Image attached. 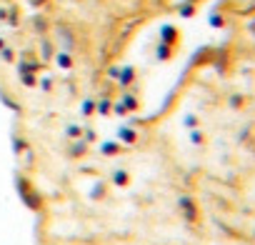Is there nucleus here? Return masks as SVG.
<instances>
[{
    "label": "nucleus",
    "instance_id": "1",
    "mask_svg": "<svg viewBox=\"0 0 255 245\" xmlns=\"http://www.w3.org/2000/svg\"><path fill=\"white\" fill-rule=\"evenodd\" d=\"M15 188H18L20 200L25 203V208H30V210H40V208H43V198H40V193L33 188V183H30L28 178L18 175V178H15Z\"/></svg>",
    "mask_w": 255,
    "mask_h": 245
},
{
    "label": "nucleus",
    "instance_id": "2",
    "mask_svg": "<svg viewBox=\"0 0 255 245\" xmlns=\"http://www.w3.org/2000/svg\"><path fill=\"white\" fill-rule=\"evenodd\" d=\"M178 210H180V215L185 218V223H198V220H200L198 203H195L190 195H180V198H178Z\"/></svg>",
    "mask_w": 255,
    "mask_h": 245
},
{
    "label": "nucleus",
    "instance_id": "3",
    "mask_svg": "<svg viewBox=\"0 0 255 245\" xmlns=\"http://www.w3.org/2000/svg\"><path fill=\"white\" fill-rule=\"evenodd\" d=\"M158 43H165V45H178L180 43V30L175 28V25H170V23H165L163 28H160V33H158Z\"/></svg>",
    "mask_w": 255,
    "mask_h": 245
},
{
    "label": "nucleus",
    "instance_id": "4",
    "mask_svg": "<svg viewBox=\"0 0 255 245\" xmlns=\"http://www.w3.org/2000/svg\"><path fill=\"white\" fill-rule=\"evenodd\" d=\"M135 78H138V75H135V68H133V65H125V68H120V73H118L115 80H118L120 88H130V85L135 83Z\"/></svg>",
    "mask_w": 255,
    "mask_h": 245
},
{
    "label": "nucleus",
    "instance_id": "5",
    "mask_svg": "<svg viewBox=\"0 0 255 245\" xmlns=\"http://www.w3.org/2000/svg\"><path fill=\"white\" fill-rule=\"evenodd\" d=\"M15 68H18V75H20V73H35V75H38L40 68H43V63H40V60H30L28 53H25V58H20Z\"/></svg>",
    "mask_w": 255,
    "mask_h": 245
},
{
    "label": "nucleus",
    "instance_id": "6",
    "mask_svg": "<svg viewBox=\"0 0 255 245\" xmlns=\"http://www.w3.org/2000/svg\"><path fill=\"white\" fill-rule=\"evenodd\" d=\"M118 143H125V145H133V143H138V130H133L130 125H123V128H118Z\"/></svg>",
    "mask_w": 255,
    "mask_h": 245
},
{
    "label": "nucleus",
    "instance_id": "7",
    "mask_svg": "<svg viewBox=\"0 0 255 245\" xmlns=\"http://www.w3.org/2000/svg\"><path fill=\"white\" fill-rule=\"evenodd\" d=\"M120 153H123V145H120L118 140H105V143H100V155L113 158V155H120Z\"/></svg>",
    "mask_w": 255,
    "mask_h": 245
},
{
    "label": "nucleus",
    "instance_id": "8",
    "mask_svg": "<svg viewBox=\"0 0 255 245\" xmlns=\"http://www.w3.org/2000/svg\"><path fill=\"white\" fill-rule=\"evenodd\" d=\"M53 58H55V63H58L60 70H70V68H73V55H70L68 50H58Z\"/></svg>",
    "mask_w": 255,
    "mask_h": 245
},
{
    "label": "nucleus",
    "instance_id": "9",
    "mask_svg": "<svg viewBox=\"0 0 255 245\" xmlns=\"http://www.w3.org/2000/svg\"><path fill=\"white\" fill-rule=\"evenodd\" d=\"M173 50H175L173 45H165V43H158V45H155V58H158L160 63H168V60L173 58Z\"/></svg>",
    "mask_w": 255,
    "mask_h": 245
},
{
    "label": "nucleus",
    "instance_id": "10",
    "mask_svg": "<svg viewBox=\"0 0 255 245\" xmlns=\"http://www.w3.org/2000/svg\"><path fill=\"white\" fill-rule=\"evenodd\" d=\"M88 153V143L80 138V140H73V145H70V150H68V155L70 158H83Z\"/></svg>",
    "mask_w": 255,
    "mask_h": 245
},
{
    "label": "nucleus",
    "instance_id": "11",
    "mask_svg": "<svg viewBox=\"0 0 255 245\" xmlns=\"http://www.w3.org/2000/svg\"><path fill=\"white\" fill-rule=\"evenodd\" d=\"M120 103L125 105V110H128V113H133V110H138V108H140V100H138L133 93H123Z\"/></svg>",
    "mask_w": 255,
    "mask_h": 245
},
{
    "label": "nucleus",
    "instance_id": "12",
    "mask_svg": "<svg viewBox=\"0 0 255 245\" xmlns=\"http://www.w3.org/2000/svg\"><path fill=\"white\" fill-rule=\"evenodd\" d=\"M110 180L118 185V188H125L128 183H130V175H128V170H123V168H118V170H113V175H110Z\"/></svg>",
    "mask_w": 255,
    "mask_h": 245
},
{
    "label": "nucleus",
    "instance_id": "13",
    "mask_svg": "<svg viewBox=\"0 0 255 245\" xmlns=\"http://www.w3.org/2000/svg\"><path fill=\"white\" fill-rule=\"evenodd\" d=\"M95 113H98V115H110V113H113V103H110L108 98L95 100Z\"/></svg>",
    "mask_w": 255,
    "mask_h": 245
},
{
    "label": "nucleus",
    "instance_id": "14",
    "mask_svg": "<svg viewBox=\"0 0 255 245\" xmlns=\"http://www.w3.org/2000/svg\"><path fill=\"white\" fill-rule=\"evenodd\" d=\"M65 138H70V140H80V138H83V125H78V122H70V125L65 128Z\"/></svg>",
    "mask_w": 255,
    "mask_h": 245
},
{
    "label": "nucleus",
    "instance_id": "15",
    "mask_svg": "<svg viewBox=\"0 0 255 245\" xmlns=\"http://www.w3.org/2000/svg\"><path fill=\"white\" fill-rule=\"evenodd\" d=\"M40 55H43V60H50L55 55V50H53V45H50L48 38H40Z\"/></svg>",
    "mask_w": 255,
    "mask_h": 245
},
{
    "label": "nucleus",
    "instance_id": "16",
    "mask_svg": "<svg viewBox=\"0 0 255 245\" xmlns=\"http://www.w3.org/2000/svg\"><path fill=\"white\" fill-rule=\"evenodd\" d=\"M18 78H20V83H23L25 88H38V75H35V73H20Z\"/></svg>",
    "mask_w": 255,
    "mask_h": 245
},
{
    "label": "nucleus",
    "instance_id": "17",
    "mask_svg": "<svg viewBox=\"0 0 255 245\" xmlns=\"http://www.w3.org/2000/svg\"><path fill=\"white\" fill-rule=\"evenodd\" d=\"M80 113H83L85 118H90V115L95 113V100H93V98H85V100L80 103Z\"/></svg>",
    "mask_w": 255,
    "mask_h": 245
},
{
    "label": "nucleus",
    "instance_id": "18",
    "mask_svg": "<svg viewBox=\"0 0 255 245\" xmlns=\"http://www.w3.org/2000/svg\"><path fill=\"white\" fill-rule=\"evenodd\" d=\"M178 15H180V18H193V15H195V5H193V3H183V5L178 8Z\"/></svg>",
    "mask_w": 255,
    "mask_h": 245
},
{
    "label": "nucleus",
    "instance_id": "19",
    "mask_svg": "<svg viewBox=\"0 0 255 245\" xmlns=\"http://www.w3.org/2000/svg\"><path fill=\"white\" fill-rule=\"evenodd\" d=\"M5 20H8V25H10V28H18V23H20V10H18V8H10Z\"/></svg>",
    "mask_w": 255,
    "mask_h": 245
},
{
    "label": "nucleus",
    "instance_id": "20",
    "mask_svg": "<svg viewBox=\"0 0 255 245\" xmlns=\"http://www.w3.org/2000/svg\"><path fill=\"white\" fill-rule=\"evenodd\" d=\"M60 38H63V43H65V50L70 53V50H73V43H75V40L70 38V30H65V28H60Z\"/></svg>",
    "mask_w": 255,
    "mask_h": 245
},
{
    "label": "nucleus",
    "instance_id": "21",
    "mask_svg": "<svg viewBox=\"0 0 255 245\" xmlns=\"http://www.w3.org/2000/svg\"><path fill=\"white\" fill-rule=\"evenodd\" d=\"M83 140L90 145V143H95V140H98V133H95L93 128H83Z\"/></svg>",
    "mask_w": 255,
    "mask_h": 245
},
{
    "label": "nucleus",
    "instance_id": "22",
    "mask_svg": "<svg viewBox=\"0 0 255 245\" xmlns=\"http://www.w3.org/2000/svg\"><path fill=\"white\" fill-rule=\"evenodd\" d=\"M0 60L13 63V60H15V53H13V48H3V50H0Z\"/></svg>",
    "mask_w": 255,
    "mask_h": 245
},
{
    "label": "nucleus",
    "instance_id": "23",
    "mask_svg": "<svg viewBox=\"0 0 255 245\" xmlns=\"http://www.w3.org/2000/svg\"><path fill=\"white\" fill-rule=\"evenodd\" d=\"M210 25H213V28H223V25H225V18H223L220 13H213V15H210Z\"/></svg>",
    "mask_w": 255,
    "mask_h": 245
},
{
    "label": "nucleus",
    "instance_id": "24",
    "mask_svg": "<svg viewBox=\"0 0 255 245\" xmlns=\"http://www.w3.org/2000/svg\"><path fill=\"white\" fill-rule=\"evenodd\" d=\"M113 113H115V115H120V118H123V115H128V110H125V105H123L120 100H115V103H113Z\"/></svg>",
    "mask_w": 255,
    "mask_h": 245
},
{
    "label": "nucleus",
    "instance_id": "25",
    "mask_svg": "<svg viewBox=\"0 0 255 245\" xmlns=\"http://www.w3.org/2000/svg\"><path fill=\"white\" fill-rule=\"evenodd\" d=\"M105 195V185L103 183H98L95 188H93V193H90V198H103Z\"/></svg>",
    "mask_w": 255,
    "mask_h": 245
},
{
    "label": "nucleus",
    "instance_id": "26",
    "mask_svg": "<svg viewBox=\"0 0 255 245\" xmlns=\"http://www.w3.org/2000/svg\"><path fill=\"white\" fill-rule=\"evenodd\" d=\"M33 23H35V28H38L40 33H45V25H48V23H45V18H43V15H35V20H33Z\"/></svg>",
    "mask_w": 255,
    "mask_h": 245
},
{
    "label": "nucleus",
    "instance_id": "27",
    "mask_svg": "<svg viewBox=\"0 0 255 245\" xmlns=\"http://www.w3.org/2000/svg\"><path fill=\"white\" fill-rule=\"evenodd\" d=\"M13 150H15V153H23V150H25V140L15 138V140H13Z\"/></svg>",
    "mask_w": 255,
    "mask_h": 245
},
{
    "label": "nucleus",
    "instance_id": "28",
    "mask_svg": "<svg viewBox=\"0 0 255 245\" xmlns=\"http://www.w3.org/2000/svg\"><path fill=\"white\" fill-rule=\"evenodd\" d=\"M190 140H193V143H203L205 138H203V133H200V130H193V133H190Z\"/></svg>",
    "mask_w": 255,
    "mask_h": 245
},
{
    "label": "nucleus",
    "instance_id": "29",
    "mask_svg": "<svg viewBox=\"0 0 255 245\" xmlns=\"http://www.w3.org/2000/svg\"><path fill=\"white\" fill-rule=\"evenodd\" d=\"M185 125H188V128H195V125H198V118H195V115H188V118H185Z\"/></svg>",
    "mask_w": 255,
    "mask_h": 245
},
{
    "label": "nucleus",
    "instance_id": "30",
    "mask_svg": "<svg viewBox=\"0 0 255 245\" xmlns=\"http://www.w3.org/2000/svg\"><path fill=\"white\" fill-rule=\"evenodd\" d=\"M50 85H53L50 78H43V80H40V88H43V90H50Z\"/></svg>",
    "mask_w": 255,
    "mask_h": 245
},
{
    "label": "nucleus",
    "instance_id": "31",
    "mask_svg": "<svg viewBox=\"0 0 255 245\" xmlns=\"http://www.w3.org/2000/svg\"><path fill=\"white\" fill-rule=\"evenodd\" d=\"M230 105H233V108H240V105H243V98H230Z\"/></svg>",
    "mask_w": 255,
    "mask_h": 245
},
{
    "label": "nucleus",
    "instance_id": "32",
    "mask_svg": "<svg viewBox=\"0 0 255 245\" xmlns=\"http://www.w3.org/2000/svg\"><path fill=\"white\" fill-rule=\"evenodd\" d=\"M45 3H48V0H30L33 8H40V5H45Z\"/></svg>",
    "mask_w": 255,
    "mask_h": 245
},
{
    "label": "nucleus",
    "instance_id": "33",
    "mask_svg": "<svg viewBox=\"0 0 255 245\" xmlns=\"http://www.w3.org/2000/svg\"><path fill=\"white\" fill-rule=\"evenodd\" d=\"M118 73H120V68H110V70H108L110 78H118Z\"/></svg>",
    "mask_w": 255,
    "mask_h": 245
},
{
    "label": "nucleus",
    "instance_id": "34",
    "mask_svg": "<svg viewBox=\"0 0 255 245\" xmlns=\"http://www.w3.org/2000/svg\"><path fill=\"white\" fill-rule=\"evenodd\" d=\"M5 18H8V10H5V8H0V20H5Z\"/></svg>",
    "mask_w": 255,
    "mask_h": 245
},
{
    "label": "nucleus",
    "instance_id": "35",
    "mask_svg": "<svg viewBox=\"0 0 255 245\" xmlns=\"http://www.w3.org/2000/svg\"><path fill=\"white\" fill-rule=\"evenodd\" d=\"M3 48H5V40H3V38H0V50H3Z\"/></svg>",
    "mask_w": 255,
    "mask_h": 245
}]
</instances>
